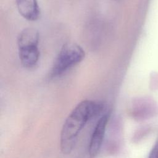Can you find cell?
Returning <instances> with one entry per match:
<instances>
[{
    "instance_id": "cell-1",
    "label": "cell",
    "mask_w": 158,
    "mask_h": 158,
    "mask_svg": "<svg viewBox=\"0 0 158 158\" xmlns=\"http://www.w3.org/2000/svg\"><path fill=\"white\" fill-rule=\"evenodd\" d=\"M103 106L91 100L80 102L70 112L62 126L60 136V147L63 154H70L75 146L78 136L86 123L96 116Z\"/></svg>"
},
{
    "instance_id": "cell-2",
    "label": "cell",
    "mask_w": 158,
    "mask_h": 158,
    "mask_svg": "<svg viewBox=\"0 0 158 158\" xmlns=\"http://www.w3.org/2000/svg\"><path fill=\"white\" fill-rule=\"evenodd\" d=\"M85 53L82 48L74 43H67L63 45L54 63L50 75L56 77L68 69L80 62Z\"/></svg>"
},
{
    "instance_id": "cell-3",
    "label": "cell",
    "mask_w": 158,
    "mask_h": 158,
    "mask_svg": "<svg viewBox=\"0 0 158 158\" xmlns=\"http://www.w3.org/2000/svg\"><path fill=\"white\" fill-rule=\"evenodd\" d=\"M109 117V112L105 113L100 117L95 125L88 145V154L91 157H96L101 149Z\"/></svg>"
},
{
    "instance_id": "cell-4",
    "label": "cell",
    "mask_w": 158,
    "mask_h": 158,
    "mask_svg": "<svg viewBox=\"0 0 158 158\" xmlns=\"http://www.w3.org/2000/svg\"><path fill=\"white\" fill-rule=\"evenodd\" d=\"M16 4L19 14L25 19L35 21L40 16V9L37 0H17Z\"/></svg>"
},
{
    "instance_id": "cell-5",
    "label": "cell",
    "mask_w": 158,
    "mask_h": 158,
    "mask_svg": "<svg viewBox=\"0 0 158 158\" xmlns=\"http://www.w3.org/2000/svg\"><path fill=\"white\" fill-rule=\"evenodd\" d=\"M38 45H28L19 48L20 60L23 67L31 68L38 62L40 57Z\"/></svg>"
},
{
    "instance_id": "cell-6",
    "label": "cell",
    "mask_w": 158,
    "mask_h": 158,
    "mask_svg": "<svg viewBox=\"0 0 158 158\" xmlns=\"http://www.w3.org/2000/svg\"><path fill=\"white\" fill-rule=\"evenodd\" d=\"M39 33L33 28H27L19 34L17 40L18 47L28 45H38Z\"/></svg>"
},
{
    "instance_id": "cell-7",
    "label": "cell",
    "mask_w": 158,
    "mask_h": 158,
    "mask_svg": "<svg viewBox=\"0 0 158 158\" xmlns=\"http://www.w3.org/2000/svg\"><path fill=\"white\" fill-rule=\"evenodd\" d=\"M148 158H158V143L152 149Z\"/></svg>"
}]
</instances>
